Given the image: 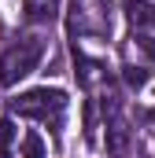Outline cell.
I'll return each mask as SVG.
<instances>
[{
  "mask_svg": "<svg viewBox=\"0 0 155 158\" xmlns=\"http://www.w3.org/2000/svg\"><path fill=\"white\" fill-rule=\"evenodd\" d=\"M111 0H70V15H67V30L70 37H92V40H107L111 37Z\"/></svg>",
  "mask_w": 155,
  "mask_h": 158,
  "instance_id": "cell-1",
  "label": "cell"
},
{
  "mask_svg": "<svg viewBox=\"0 0 155 158\" xmlns=\"http://www.w3.org/2000/svg\"><path fill=\"white\" fill-rule=\"evenodd\" d=\"M63 110H67V92H59V88H30L19 99H11V114L44 121V125H59Z\"/></svg>",
  "mask_w": 155,
  "mask_h": 158,
  "instance_id": "cell-2",
  "label": "cell"
},
{
  "mask_svg": "<svg viewBox=\"0 0 155 158\" xmlns=\"http://www.w3.org/2000/svg\"><path fill=\"white\" fill-rule=\"evenodd\" d=\"M41 52H44V44L37 37H26L19 44H11V48H4L0 52V85L11 88L22 77H30L37 70V63H41Z\"/></svg>",
  "mask_w": 155,
  "mask_h": 158,
  "instance_id": "cell-3",
  "label": "cell"
},
{
  "mask_svg": "<svg viewBox=\"0 0 155 158\" xmlns=\"http://www.w3.org/2000/svg\"><path fill=\"white\" fill-rule=\"evenodd\" d=\"M104 129H107V136H104L107 155L111 158H126L129 155V143H133V129H129V121H126V114H122V107H118L115 96L104 99Z\"/></svg>",
  "mask_w": 155,
  "mask_h": 158,
  "instance_id": "cell-4",
  "label": "cell"
},
{
  "mask_svg": "<svg viewBox=\"0 0 155 158\" xmlns=\"http://www.w3.org/2000/svg\"><path fill=\"white\" fill-rule=\"evenodd\" d=\"M30 22H52L59 15V0H22Z\"/></svg>",
  "mask_w": 155,
  "mask_h": 158,
  "instance_id": "cell-5",
  "label": "cell"
},
{
  "mask_svg": "<svg viewBox=\"0 0 155 158\" xmlns=\"http://www.w3.org/2000/svg\"><path fill=\"white\" fill-rule=\"evenodd\" d=\"M129 19L133 26L155 30V0H129Z\"/></svg>",
  "mask_w": 155,
  "mask_h": 158,
  "instance_id": "cell-6",
  "label": "cell"
},
{
  "mask_svg": "<svg viewBox=\"0 0 155 158\" xmlns=\"http://www.w3.org/2000/svg\"><path fill=\"white\" fill-rule=\"evenodd\" d=\"M11 143H15V125L11 118L0 121V158H11Z\"/></svg>",
  "mask_w": 155,
  "mask_h": 158,
  "instance_id": "cell-7",
  "label": "cell"
},
{
  "mask_svg": "<svg viewBox=\"0 0 155 158\" xmlns=\"http://www.w3.org/2000/svg\"><path fill=\"white\" fill-rule=\"evenodd\" d=\"M22 158H44V140H41L37 132H26V140H22Z\"/></svg>",
  "mask_w": 155,
  "mask_h": 158,
  "instance_id": "cell-8",
  "label": "cell"
},
{
  "mask_svg": "<svg viewBox=\"0 0 155 158\" xmlns=\"http://www.w3.org/2000/svg\"><path fill=\"white\" fill-rule=\"evenodd\" d=\"M122 70H126L122 77H126L129 88H144V81H148V70H144V66H122Z\"/></svg>",
  "mask_w": 155,
  "mask_h": 158,
  "instance_id": "cell-9",
  "label": "cell"
},
{
  "mask_svg": "<svg viewBox=\"0 0 155 158\" xmlns=\"http://www.w3.org/2000/svg\"><path fill=\"white\" fill-rule=\"evenodd\" d=\"M133 40H137V48H140V52H144V55L155 63V37H152V33H137Z\"/></svg>",
  "mask_w": 155,
  "mask_h": 158,
  "instance_id": "cell-10",
  "label": "cell"
}]
</instances>
